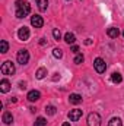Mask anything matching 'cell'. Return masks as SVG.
I'll return each instance as SVG.
<instances>
[{
	"label": "cell",
	"mask_w": 124,
	"mask_h": 126,
	"mask_svg": "<svg viewBox=\"0 0 124 126\" xmlns=\"http://www.w3.org/2000/svg\"><path fill=\"white\" fill-rule=\"evenodd\" d=\"M72 51L76 53V54H79V47H77V46H73V47H72Z\"/></svg>",
	"instance_id": "d4e9b609"
},
{
	"label": "cell",
	"mask_w": 124,
	"mask_h": 126,
	"mask_svg": "<svg viewBox=\"0 0 124 126\" xmlns=\"http://www.w3.org/2000/svg\"><path fill=\"white\" fill-rule=\"evenodd\" d=\"M18 37H19V40L26 41V40L29 38V28H26V27L19 28V31H18Z\"/></svg>",
	"instance_id": "ba28073f"
},
{
	"label": "cell",
	"mask_w": 124,
	"mask_h": 126,
	"mask_svg": "<svg viewBox=\"0 0 124 126\" xmlns=\"http://www.w3.org/2000/svg\"><path fill=\"white\" fill-rule=\"evenodd\" d=\"M35 1H37V6H38V9H39L41 12L47 10V7H48V0H35Z\"/></svg>",
	"instance_id": "7c38bea8"
},
{
	"label": "cell",
	"mask_w": 124,
	"mask_h": 126,
	"mask_svg": "<svg viewBox=\"0 0 124 126\" xmlns=\"http://www.w3.org/2000/svg\"><path fill=\"white\" fill-rule=\"evenodd\" d=\"M16 59H18V63H21V64H26V63L29 62V51L25 50V48H24V50H19Z\"/></svg>",
	"instance_id": "3957f363"
},
{
	"label": "cell",
	"mask_w": 124,
	"mask_h": 126,
	"mask_svg": "<svg viewBox=\"0 0 124 126\" xmlns=\"http://www.w3.org/2000/svg\"><path fill=\"white\" fill-rule=\"evenodd\" d=\"M108 126H123V122H121V119H118V117H112V119L110 120Z\"/></svg>",
	"instance_id": "d6986e66"
},
{
	"label": "cell",
	"mask_w": 124,
	"mask_h": 126,
	"mask_svg": "<svg viewBox=\"0 0 124 126\" xmlns=\"http://www.w3.org/2000/svg\"><path fill=\"white\" fill-rule=\"evenodd\" d=\"M31 25L34 28H41L42 25H44V19H42V16H39V15H34L31 18Z\"/></svg>",
	"instance_id": "8992f818"
},
{
	"label": "cell",
	"mask_w": 124,
	"mask_h": 126,
	"mask_svg": "<svg viewBox=\"0 0 124 126\" xmlns=\"http://www.w3.org/2000/svg\"><path fill=\"white\" fill-rule=\"evenodd\" d=\"M3 122H4V125H12L13 123V116H12L10 111H4L3 113Z\"/></svg>",
	"instance_id": "30bf717a"
},
{
	"label": "cell",
	"mask_w": 124,
	"mask_h": 126,
	"mask_svg": "<svg viewBox=\"0 0 124 126\" xmlns=\"http://www.w3.org/2000/svg\"><path fill=\"white\" fill-rule=\"evenodd\" d=\"M83 60H85L83 54H76V57H74V63H76V64H80V63H83Z\"/></svg>",
	"instance_id": "7402d4cb"
},
{
	"label": "cell",
	"mask_w": 124,
	"mask_h": 126,
	"mask_svg": "<svg viewBox=\"0 0 124 126\" xmlns=\"http://www.w3.org/2000/svg\"><path fill=\"white\" fill-rule=\"evenodd\" d=\"M85 44H86V46H91V44H92V40H89V38H88V40L85 41Z\"/></svg>",
	"instance_id": "4316f807"
},
{
	"label": "cell",
	"mask_w": 124,
	"mask_h": 126,
	"mask_svg": "<svg viewBox=\"0 0 124 126\" xmlns=\"http://www.w3.org/2000/svg\"><path fill=\"white\" fill-rule=\"evenodd\" d=\"M62 126H70V123H67V122H64V123H63Z\"/></svg>",
	"instance_id": "f1b7e54d"
},
{
	"label": "cell",
	"mask_w": 124,
	"mask_h": 126,
	"mask_svg": "<svg viewBox=\"0 0 124 126\" xmlns=\"http://www.w3.org/2000/svg\"><path fill=\"white\" fill-rule=\"evenodd\" d=\"M0 70H1L3 75H13L15 73V64L10 62V60H6V62L1 64Z\"/></svg>",
	"instance_id": "7a4b0ae2"
},
{
	"label": "cell",
	"mask_w": 124,
	"mask_h": 126,
	"mask_svg": "<svg viewBox=\"0 0 124 126\" xmlns=\"http://www.w3.org/2000/svg\"><path fill=\"white\" fill-rule=\"evenodd\" d=\"M93 66H95V70H96L98 73H104V72L107 70V64H105V62H104L101 57H96V59H95Z\"/></svg>",
	"instance_id": "5b68a950"
},
{
	"label": "cell",
	"mask_w": 124,
	"mask_h": 126,
	"mask_svg": "<svg viewBox=\"0 0 124 126\" xmlns=\"http://www.w3.org/2000/svg\"><path fill=\"white\" fill-rule=\"evenodd\" d=\"M39 97H41V94H39V91H37V90H32V91H29V93H28V95H26L28 101H31V103H34V101H38V100H39Z\"/></svg>",
	"instance_id": "9c48e42d"
},
{
	"label": "cell",
	"mask_w": 124,
	"mask_h": 126,
	"mask_svg": "<svg viewBox=\"0 0 124 126\" xmlns=\"http://www.w3.org/2000/svg\"><path fill=\"white\" fill-rule=\"evenodd\" d=\"M53 54H54V57L60 59V57L63 56V51L60 50V48H54V50H53Z\"/></svg>",
	"instance_id": "cb8c5ba5"
},
{
	"label": "cell",
	"mask_w": 124,
	"mask_h": 126,
	"mask_svg": "<svg viewBox=\"0 0 124 126\" xmlns=\"http://www.w3.org/2000/svg\"><path fill=\"white\" fill-rule=\"evenodd\" d=\"M88 126H101V116L98 113H91L88 116Z\"/></svg>",
	"instance_id": "277c9868"
},
{
	"label": "cell",
	"mask_w": 124,
	"mask_h": 126,
	"mask_svg": "<svg viewBox=\"0 0 124 126\" xmlns=\"http://www.w3.org/2000/svg\"><path fill=\"white\" fill-rule=\"evenodd\" d=\"M53 37H54L56 40H60L62 32H60V30H59V28H54V30H53Z\"/></svg>",
	"instance_id": "603a6c76"
},
{
	"label": "cell",
	"mask_w": 124,
	"mask_h": 126,
	"mask_svg": "<svg viewBox=\"0 0 124 126\" xmlns=\"http://www.w3.org/2000/svg\"><path fill=\"white\" fill-rule=\"evenodd\" d=\"M45 75H47V69L45 67H39L37 70V79H42V78H45Z\"/></svg>",
	"instance_id": "ac0fdd59"
},
{
	"label": "cell",
	"mask_w": 124,
	"mask_h": 126,
	"mask_svg": "<svg viewBox=\"0 0 124 126\" xmlns=\"http://www.w3.org/2000/svg\"><path fill=\"white\" fill-rule=\"evenodd\" d=\"M9 90H10V82L7 79H1V82H0V91L1 93H7Z\"/></svg>",
	"instance_id": "8fae6325"
},
{
	"label": "cell",
	"mask_w": 124,
	"mask_h": 126,
	"mask_svg": "<svg viewBox=\"0 0 124 126\" xmlns=\"http://www.w3.org/2000/svg\"><path fill=\"white\" fill-rule=\"evenodd\" d=\"M15 6H16V18H19V19H22V18L28 16V15H29V12H31V6H29V3H28V1L18 0V1L15 3Z\"/></svg>",
	"instance_id": "6da1fadb"
},
{
	"label": "cell",
	"mask_w": 124,
	"mask_h": 126,
	"mask_svg": "<svg viewBox=\"0 0 124 126\" xmlns=\"http://www.w3.org/2000/svg\"><path fill=\"white\" fill-rule=\"evenodd\" d=\"M107 34H108V37H111V38H117V37L120 35V30H118V28H110Z\"/></svg>",
	"instance_id": "e0dca14e"
},
{
	"label": "cell",
	"mask_w": 124,
	"mask_h": 126,
	"mask_svg": "<svg viewBox=\"0 0 124 126\" xmlns=\"http://www.w3.org/2000/svg\"><path fill=\"white\" fill-rule=\"evenodd\" d=\"M80 117H82V110H79V109H73V110H70V113H69V119H70L72 122H77Z\"/></svg>",
	"instance_id": "52a82bcc"
},
{
	"label": "cell",
	"mask_w": 124,
	"mask_h": 126,
	"mask_svg": "<svg viewBox=\"0 0 124 126\" xmlns=\"http://www.w3.org/2000/svg\"><path fill=\"white\" fill-rule=\"evenodd\" d=\"M56 107L54 106H47L45 107V111H47V114H50V116H53V114H56Z\"/></svg>",
	"instance_id": "44dd1931"
},
{
	"label": "cell",
	"mask_w": 124,
	"mask_h": 126,
	"mask_svg": "<svg viewBox=\"0 0 124 126\" xmlns=\"http://www.w3.org/2000/svg\"><path fill=\"white\" fill-rule=\"evenodd\" d=\"M39 44H41V46H45V44H47L45 38H41V40H39Z\"/></svg>",
	"instance_id": "484cf974"
},
{
	"label": "cell",
	"mask_w": 124,
	"mask_h": 126,
	"mask_svg": "<svg viewBox=\"0 0 124 126\" xmlns=\"http://www.w3.org/2000/svg\"><path fill=\"white\" fill-rule=\"evenodd\" d=\"M69 100H70V103H72V104H80V103H82V95H79V94H72Z\"/></svg>",
	"instance_id": "4fadbf2b"
},
{
	"label": "cell",
	"mask_w": 124,
	"mask_h": 126,
	"mask_svg": "<svg viewBox=\"0 0 124 126\" xmlns=\"http://www.w3.org/2000/svg\"><path fill=\"white\" fill-rule=\"evenodd\" d=\"M34 126H47V120H45L44 117H38V119L35 120V125Z\"/></svg>",
	"instance_id": "ffe728a7"
},
{
	"label": "cell",
	"mask_w": 124,
	"mask_h": 126,
	"mask_svg": "<svg viewBox=\"0 0 124 126\" xmlns=\"http://www.w3.org/2000/svg\"><path fill=\"white\" fill-rule=\"evenodd\" d=\"M7 50H9V43L6 41V40H1L0 41V53H7Z\"/></svg>",
	"instance_id": "2e32d148"
},
{
	"label": "cell",
	"mask_w": 124,
	"mask_h": 126,
	"mask_svg": "<svg viewBox=\"0 0 124 126\" xmlns=\"http://www.w3.org/2000/svg\"><path fill=\"white\" fill-rule=\"evenodd\" d=\"M111 81H112L114 84H120V82L123 81V76H121V73H118V72H114V73L111 75Z\"/></svg>",
	"instance_id": "9a60e30c"
},
{
	"label": "cell",
	"mask_w": 124,
	"mask_h": 126,
	"mask_svg": "<svg viewBox=\"0 0 124 126\" xmlns=\"http://www.w3.org/2000/svg\"><path fill=\"white\" fill-rule=\"evenodd\" d=\"M64 41H66L67 44H73V43L76 41V37H74V34H72V32H67V34L64 35Z\"/></svg>",
	"instance_id": "5bb4252c"
},
{
	"label": "cell",
	"mask_w": 124,
	"mask_h": 126,
	"mask_svg": "<svg viewBox=\"0 0 124 126\" xmlns=\"http://www.w3.org/2000/svg\"><path fill=\"white\" fill-rule=\"evenodd\" d=\"M19 85H21V88H22V90H25V88H26V87H25V84H24V82H21V84H19Z\"/></svg>",
	"instance_id": "83f0119b"
},
{
	"label": "cell",
	"mask_w": 124,
	"mask_h": 126,
	"mask_svg": "<svg viewBox=\"0 0 124 126\" xmlns=\"http://www.w3.org/2000/svg\"><path fill=\"white\" fill-rule=\"evenodd\" d=\"M123 37H124V31H123Z\"/></svg>",
	"instance_id": "f546056e"
}]
</instances>
